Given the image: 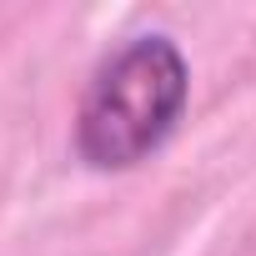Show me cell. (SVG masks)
<instances>
[{
	"label": "cell",
	"instance_id": "6da1fadb",
	"mask_svg": "<svg viewBox=\"0 0 256 256\" xmlns=\"http://www.w3.org/2000/svg\"><path fill=\"white\" fill-rule=\"evenodd\" d=\"M191 66L171 36H131L116 46L76 110V156L90 171H131L151 161L186 116Z\"/></svg>",
	"mask_w": 256,
	"mask_h": 256
}]
</instances>
